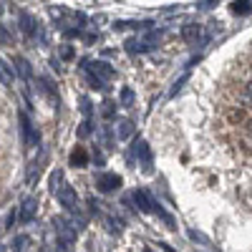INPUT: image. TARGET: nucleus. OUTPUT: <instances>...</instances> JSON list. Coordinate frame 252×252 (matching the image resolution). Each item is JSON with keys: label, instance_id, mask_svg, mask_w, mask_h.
Listing matches in <instances>:
<instances>
[{"label": "nucleus", "instance_id": "12", "mask_svg": "<svg viewBox=\"0 0 252 252\" xmlns=\"http://www.w3.org/2000/svg\"><path fill=\"white\" fill-rule=\"evenodd\" d=\"M71 164H73V166H86V164H89V154H86V149H83V146H76V149H73Z\"/></svg>", "mask_w": 252, "mask_h": 252}, {"label": "nucleus", "instance_id": "22", "mask_svg": "<svg viewBox=\"0 0 252 252\" xmlns=\"http://www.w3.org/2000/svg\"><path fill=\"white\" fill-rule=\"evenodd\" d=\"M103 116H106V119H111V116H114V103H111V101L103 103Z\"/></svg>", "mask_w": 252, "mask_h": 252}, {"label": "nucleus", "instance_id": "18", "mask_svg": "<svg viewBox=\"0 0 252 252\" xmlns=\"http://www.w3.org/2000/svg\"><path fill=\"white\" fill-rule=\"evenodd\" d=\"M81 111H83V116H86V119H91V101L86 96L81 98Z\"/></svg>", "mask_w": 252, "mask_h": 252}, {"label": "nucleus", "instance_id": "17", "mask_svg": "<svg viewBox=\"0 0 252 252\" xmlns=\"http://www.w3.org/2000/svg\"><path fill=\"white\" fill-rule=\"evenodd\" d=\"M28 242H31V240H28L26 235H20V237H15V240H13V250H18V252H20V250H26V247H28Z\"/></svg>", "mask_w": 252, "mask_h": 252}, {"label": "nucleus", "instance_id": "6", "mask_svg": "<svg viewBox=\"0 0 252 252\" xmlns=\"http://www.w3.org/2000/svg\"><path fill=\"white\" fill-rule=\"evenodd\" d=\"M20 134H23V144L26 146H35L38 144V131H35V126L31 124L28 114H20Z\"/></svg>", "mask_w": 252, "mask_h": 252}, {"label": "nucleus", "instance_id": "2", "mask_svg": "<svg viewBox=\"0 0 252 252\" xmlns=\"http://www.w3.org/2000/svg\"><path fill=\"white\" fill-rule=\"evenodd\" d=\"M56 199L61 202V207L66 209V212H71V215H81V199H78V194H76V189L66 182L58 192H56Z\"/></svg>", "mask_w": 252, "mask_h": 252}, {"label": "nucleus", "instance_id": "13", "mask_svg": "<svg viewBox=\"0 0 252 252\" xmlns=\"http://www.w3.org/2000/svg\"><path fill=\"white\" fill-rule=\"evenodd\" d=\"M119 101H121V106H124V109H131V106H134V101H136V96H134V91H131L129 86H124L121 94H119Z\"/></svg>", "mask_w": 252, "mask_h": 252}, {"label": "nucleus", "instance_id": "8", "mask_svg": "<svg viewBox=\"0 0 252 252\" xmlns=\"http://www.w3.org/2000/svg\"><path fill=\"white\" fill-rule=\"evenodd\" d=\"M136 157H139V161L146 166V169L152 166V149H149V144H146V141L136 144Z\"/></svg>", "mask_w": 252, "mask_h": 252}, {"label": "nucleus", "instance_id": "24", "mask_svg": "<svg viewBox=\"0 0 252 252\" xmlns=\"http://www.w3.org/2000/svg\"><path fill=\"white\" fill-rule=\"evenodd\" d=\"M247 94H250V96H252V83H250V89H247Z\"/></svg>", "mask_w": 252, "mask_h": 252}, {"label": "nucleus", "instance_id": "1", "mask_svg": "<svg viewBox=\"0 0 252 252\" xmlns=\"http://www.w3.org/2000/svg\"><path fill=\"white\" fill-rule=\"evenodd\" d=\"M76 232H78L76 220L68 222L66 217H53V235H56L58 252H68L71 250V245L76 242Z\"/></svg>", "mask_w": 252, "mask_h": 252}, {"label": "nucleus", "instance_id": "21", "mask_svg": "<svg viewBox=\"0 0 252 252\" xmlns=\"http://www.w3.org/2000/svg\"><path fill=\"white\" fill-rule=\"evenodd\" d=\"M61 56L66 58V61H71V58H73V48H71V46H61Z\"/></svg>", "mask_w": 252, "mask_h": 252}, {"label": "nucleus", "instance_id": "23", "mask_svg": "<svg viewBox=\"0 0 252 252\" xmlns=\"http://www.w3.org/2000/svg\"><path fill=\"white\" fill-rule=\"evenodd\" d=\"M0 43H10V35H8L3 28H0Z\"/></svg>", "mask_w": 252, "mask_h": 252}, {"label": "nucleus", "instance_id": "16", "mask_svg": "<svg viewBox=\"0 0 252 252\" xmlns=\"http://www.w3.org/2000/svg\"><path fill=\"white\" fill-rule=\"evenodd\" d=\"M15 66H18V71H20V76H23V78H31L33 76L31 73V63L23 56H15Z\"/></svg>", "mask_w": 252, "mask_h": 252}, {"label": "nucleus", "instance_id": "11", "mask_svg": "<svg viewBox=\"0 0 252 252\" xmlns=\"http://www.w3.org/2000/svg\"><path fill=\"white\" fill-rule=\"evenodd\" d=\"M63 184H66V174H63L61 169H53V172H51V194H53V197H56V192H58Z\"/></svg>", "mask_w": 252, "mask_h": 252}, {"label": "nucleus", "instance_id": "14", "mask_svg": "<svg viewBox=\"0 0 252 252\" xmlns=\"http://www.w3.org/2000/svg\"><path fill=\"white\" fill-rule=\"evenodd\" d=\"M20 23H23V33H26V35H35V26H38V23H35L28 13H20Z\"/></svg>", "mask_w": 252, "mask_h": 252}, {"label": "nucleus", "instance_id": "3", "mask_svg": "<svg viewBox=\"0 0 252 252\" xmlns=\"http://www.w3.org/2000/svg\"><path fill=\"white\" fill-rule=\"evenodd\" d=\"M35 215H38V199L35 197H26L23 202H20V207H18V222L28 224L31 220H35Z\"/></svg>", "mask_w": 252, "mask_h": 252}, {"label": "nucleus", "instance_id": "4", "mask_svg": "<svg viewBox=\"0 0 252 252\" xmlns=\"http://www.w3.org/2000/svg\"><path fill=\"white\" fill-rule=\"evenodd\" d=\"M134 202H136V207L141 209V212H146V215H149V212H159V204L154 202V197L146 192V189H136V192H134Z\"/></svg>", "mask_w": 252, "mask_h": 252}, {"label": "nucleus", "instance_id": "5", "mask_svg": "<svg viewBox=\"0 0 252 252\" xmlns=\"http://www.w3.org/2000/svg\"><path fill=\"white\" fill-rule=\"evenodd\" d=\"M96 187H98V192H103V194L116 192V189L121 187V177H119V174H111V172L98 174V177H96Z\"/></svg>", "mask_w": 252, "mask_h": 252}, {"label": "nucleus", "instance_id": "19", "mask_svg": "<svg viewBox=\"0 0 252 252\" xmlns=\"http://www.w3.org/2000/svg\"><path fill=\"white\" fill-rule=\"evenodd\" d=\"M91 134V119H83L81 129H78V136H89Z\"/></svg>", "mask_w": 252, "mask_h": 252}, {"label": "nucleus", "instance_id": "10", "mask_svg": "<svg viewBox=\"0 0 252 252\" xmlns=\"http://www.w3.org/2000/svg\"><path fill=\"white\" fill-rule=\"evenodd\" d=\"M0 83H3V86H13L15 83V73H13V68L3 58H0Z\"/></svg>", "mask_w": 252, "mask_h": 252}, {"label": "nucleus", "instance_id": "7", "mask_svg": "<svg viewBox=\"0 0 252 252\" xmlns=\"http://www.w3.org/2000/svg\"><path fill=\"white\" fill-rule=\"evenodd\" d=\"M89 66H91V73H94L96 78H101L103 83H106V81L114 76V71L106 66V63H101V61H96V63H89Z\"/></svg>", "mask_w": 252, "mask_h": 252}, {"label": "nucleus", "instance_id": "25", "mask_svg": "<svg viewBox=\"0 0 252 252\" xmlns=\"http://www.w3.org/2000/svg\"><path fill=\"white\" fill-rule=\"evenodd\" d=\"M0 252H3V247H0Z\"/></svg>", "mask_w": 252, "mask_h": 252}, {"label": "nucleus", "instance_id": "20", "mask_svg": "<svg viewBox=\"0 0 252 252\" xmlns=\"http://www.w3.org/2000/svg\"><path fill=\"white\" fill-rule=\"evenodd\" d=\"M103 139H106V146L111 149V144H114V136H111V126H103Z\"/></svg>", "mask_w": 252, "mask_h": 252}, {"label": "nucleus", "instance_id": "9", "mask_svg": "<svg viewBox=\"0 0 252 252\" xmlns=\"http://www.w3.org/2000/svg\"><path fill=\"white\" fill-rule=\"evenodd\" d=\"M134 134V121H129V119H121L119 124H116V136L121 139V141H126Z\"/></svg>", "mask_w": 252, "mask_h": 252}, {"label": "nucleus", "instance_id": "15", "mask_svg": "<svg viewBox=\"0 0 252 252\" xmlns=\"http://www.w3.org/2000/svg\"><path fill=\"white\" fill-rule=\"evenodd\" d=\"M199 33H202V28H199V26H194V23H189V26H184V28H182V38H184V40H197V38H199Z\"/></svg>", "mask_w": 252, "mask_h": 252}]
</instances>
